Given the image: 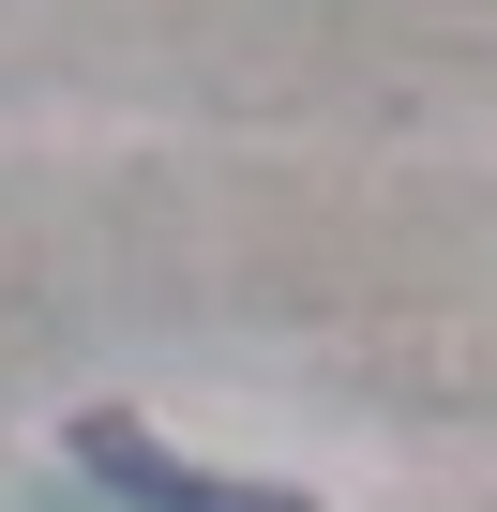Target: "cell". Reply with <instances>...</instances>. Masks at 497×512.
Here are the masks:
<instances>
[{
	"mask_svg": "<svg viewBox=\"0 0 497 512\" xmlns=\"http://www.w3.org/2000/svg\"><path fill=\"white\" fill-rule=\"evenodd\" d=\"M76 467H91L121 512H302L287 482H211V467H166L121 407H91V422H76Z\"/></svg>",
	"mask_w": 497,
	"mask_h": 512,
	"instance_id": "obj_1",
	"label": "cell"
}]
</instances>
